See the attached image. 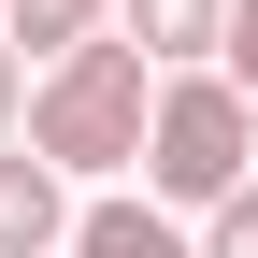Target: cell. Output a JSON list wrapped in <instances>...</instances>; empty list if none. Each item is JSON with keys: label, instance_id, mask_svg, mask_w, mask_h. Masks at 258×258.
<instances>
[{"label": "cell", "instance_id": "6da1fadb", "mask_svg": "<svg viewBox=\"0 0 258 258\" xmlns=\"http://www.w3.org/2000/svg\"><path fill=\"white\" fill-rule=\"evenodd\" d=\"M144 115H158V72L115 43V29L72 43L57 72H29V158H43L57 186H72V172H86V186L129 172V158H144Z\"/></svg>", "mask_w": 258, "mask_h": 258}, {"label": "cell", "instance_id": "7a4b0ae2", "mask_svg": "<svg viewBox=\"0 0 258 258\" xmlns=\"http://www.w3.org/2000/svg\"><path fill=\"white\" fill-rule=\"evenodd\" d=\"M244 158H258V101L230 72H158V115H144V201L172 215V201H230L244 186Z\"/></svg>", "mask_w": 258, "mask_h": 258}, {"label": "cell", "instance_id": "3957f363", "mask_svg": "<svg viewBox=\"0 0 258 258\" xmlns=\"http://www.w3.org/2000/svg\"><path fill=\"white\" fill-rule=\"evenodd\" d=\"M115 43L144 57V72H215V43H230V0H115Z\"/></svg>", "mask_w": 258, "mask_h": 258}, {"label": "cell", "instance_id": "277c9868", "mask_svg": "<svg viewBox=\"0 0 258 258\" xmlns=\"http://www.w3.org/2000/svg\"><path fill=\"white\" fill-rule=\"evenodd\" d=\"M57 244H72V186L29 144H0V258H57Z\"/></svg>", "mask_w": 258, "mask_h": 258}, {"label": "cell", "instance_id": "5b68a950", "mask_svg": "<svg viewBox=\"0 0 258 258\" xmlns=\"http://www.w3.org/2000/svg\"><path fill=\"white\" fill-rule=\"evenodd\" d=\"M57 258H201V244H186V230H172L158 201H86Z\"/></svg>", "mask_w": 258, "mask_h": 258}, {"label": "cell", "instance_id": "8992f818", "mask_svg": "<svg viewBox=\"0 0 258 258\" xmlns=\"http://www.w3.org/2000/svg\"><path fill=\"white\" fill-rule=\"evenodd\" d=\"M201 258H258V186H230V201H215V230H201Z\"/></svg>", "mask_w": 258, "mask_h": 258}, {"label": "cell", "instance_id": "52a82bcc", "mask_svg": "<svg viewBox=\"0 0 258 258\" xmlns=\"http://www.w3.org/2000/svg\"><path fill=\"white\" fill-rule=\"evenodd\" d=\"M215 72H230L244 101H258V0H230V43H215Z\"/></svg>", "mask_w": 258, "mask_h": 258}, {"label": "cell", "instance_id": "ba28073f", "mask_svg": "<svg viewBox=\"0 0 258 258\" xmlns=\"http://www.w3.org/2000/svg\"><path fill=\"white\" fill-rule=\"evenodd\" d=\"M0 144H29V57L0 43Z\"/></svg>", "mask_w": 258, "mask_h": 258}, {"label": "cell", "instance_id": "9c48e42d", "mask_svg": "<svg viewBox=\"0 0 258 258\" xmlns=\"http://www.w3.org/2000/svg\"><path fill=\"white\" fill-rule=\"evenodd\" d=\"M0 15H15V0H0Z\"/></svg>", "mask_w": 258, "mask_h": 258}]
</instances>
